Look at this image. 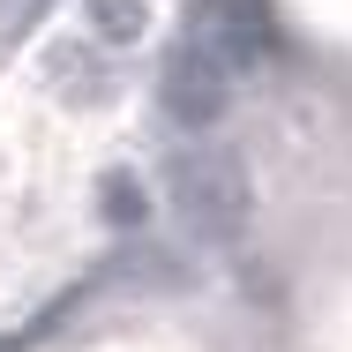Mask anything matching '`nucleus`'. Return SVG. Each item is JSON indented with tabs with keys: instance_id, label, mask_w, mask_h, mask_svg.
Wrapping results in <instances>:
<instances>
[{
	"instance_id": "obj_1",
	"label": "nucleus",
	"mask_w": 352,
	"mask_h": 352,
	"mask_svg": "<svg viewBox=\"0 0 352 352\" xmlns=\"http://www.w3.org/2000/svg\"><path fill=\"white\" fill-rule=\"evenodd\" d=\"M173 210L195 248H232L248 232V165L225 142H188L173 157Z\"/></svg>"
},
{
	"instance_id": "obj_2",
	"label": "nucleus",
	"mask_w": 352,
	"mask_h": 352,
	"mask_svg": "<svg viewBox=\"0 0 352 352\" xmlns=\"http://www.w3.org/2000/svg\"><path fill=\"white\" fill-rule=\"evenodd\" d=\"M157 98H165V113H173L180 128H195V135H203L217 113L232 105V60L217 53L210 38H180V45L165 53Z\"/></svg>"
},
{
	"instance_id": "obj_3",
	"label": "nucleus",
	"mask_w": 352,
	"mask_h": 352,
	"mask_svg": "<svg viewBox=\"0 0 352 352\" xmlns=\"http://www.w3.org/2000/svg\"><path fill=\"white\" fill-rule=\"evenodd\" d=\"M195 15H203L195 38H210L232 68L255 60V53L270 45V0H195Z\"/></svg>"
},
{
	"instance_id": "obj_4",
	"label": "nucleus",
	"mask_w": 352,
	"mask_h": 352,
	"mask_svg": "<svg viewBox=\"0 0 352 352\" xmlns=\"http://www.w3.org/2000/svg\"><path fill=\"white\" fill-rule=\"evenodd\" d=\"M82 8H90V30L105 45H128V38H142V23H150V0H82Z\"/></svg>"
},
{
	"instance_id": "obj_5",
	"label": "nucleus",
	"mask_w": 352,
	"mask_h": 352,
	"mask_svg": "<svg viewBox=\"0 0 352 352\" xmlns=\"http://www.w3.org/2000/svg\"><path fill=\"white\" fill-rule=\"evenodd\" d=\"M142 210H150V203H142V188L128 180V173H113V180H105V217H113V225H135Z\"/></svg>"
}]
</instances>
